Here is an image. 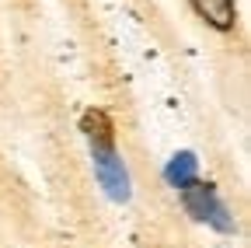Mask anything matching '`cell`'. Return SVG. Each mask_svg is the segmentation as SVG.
Segmentation results:
<instances>
[{"mask_svg":"<svg viewBox=\"0 0 251 248\" xmlns=\"http://www.w3.org/2000/svg\"><path fill=\"white\" fill-rule=\"evenodd\" d=\"M178 196H181V206H185V213L192 217V220H199V224H206V227H213L220 234H234L237 231L234 213L227 210L224 199H220L213 182L196 178V182H188L185 189H178Z\"/></svg>","mask_w":251,"mask_h":248,"instance_id":"obj_2","label":"cell"},{"mask_svg":"<svg viewBox=\"0 0 251 248\" xmlns=\"http://www.w3.org/2000/svg\"><path fill=\"white\" fill-rule=\"evenodd\" d=\"M91 165H94V178H98L101 193L112 199V203H129L133 196V178H129V168H126L122 154L115 147V133L108 137H91Z\"/></svg>","mask_w":251,"mask_h":248,"instance_id":"obj_1","label":"cell"},{"mask_svg":"<svg viewBox=\"0 0 251 248\" xmlns=\"http://www.w3.org/2000/svg\"><path fill=\"white\" fill-rule=\"evenodd\" d=\"M188 4L213 32H234L237 28V0H188Z\"/></svg>","mask_w":251,"mask_h":248,"instance_id":"obj_3","label":"cell"},{"mask_svg":"<svg viewBox=\"0 0 251 248\" xmlns=\"http://www.w3.org/2000/svg\"><path fill=\"white\" fill-rule=\"evenodd\" d=\"M199 178V158L192 150H178L175 158L164 165V182L171 185V189H185L188 182Z\"/></svg>","mask_w":251,"mask_h":248,"instance_id":"obj_4","label":"cell"}]
</instances>
